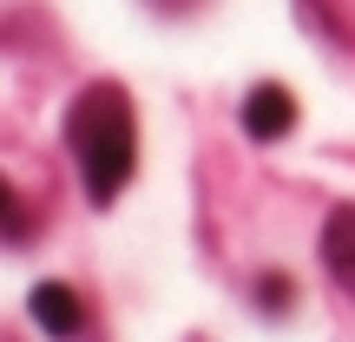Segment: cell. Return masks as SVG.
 Here are the masks:
<instances>
[{
	"label": "cell",
	"instance_id": "obj_5",
	"mask_svg": "<svg viewBox=\"0 0 355 342\" xmlns=\"http://www.w3.org/2000/svg\"><path fill=\"white\" fill-rule=\"evenodd\" d=\"M263 303L283 309V303H290V283H283V277H263Z\"/></svg>",
	"mask_w": 355,
	"mask_h": 342
},
{
	"label": "cell",
	"instance_id": "obj_1",
	"mask_svg": "<svg viewBox=\"0 0 355 342\" xmlns=\"http://www.w3.org/2000/svg\"><path fill=\"white\" fill-rule=\"evenodd\" d=\"M66 139H73L79 158V185H86L92 204H112L132 178V158H139V139H132V105L119 86H86L73 99V119H66Z\"/></svg>",
	"mask_w": 355,
	"mask_h": 342
},
{
	"label": "cell",
	"instance_id": "obj_2",
	"mask_svg": "<svg viewBox=\"0 0 355 342\" xmlns=\"http://www.w3.org/2000/svg\"><path fill=\"white\" fill-rule=\"evenodd\" d=\"M290 126H296V99H290V86H277V79L250 86V99H243V132H250L257 145H277Z\"/></svg>",
	"mask_w": 355,
	"mask_h": 342
},
{
	"label": "cell",
	"instance_id": "obj_6",
	"mask_svg": "<svg viewBox=\"0 0 355 342\" xmlns=\"http://www.w3.org/2000/svg\"><path fill=\"white\" fill-rule=\"evenodd\" d=\"M7 217H13V185L0 178V230H7Z\"/></svg>",
	"mask_w": 355,
	"mask_h": 342
},
{
	"label": "cell",
	"instance_id": "obj_3",
	"mask_svg": "<svg viewBox=\"0 0 355 342\" xmlns=\"http://www.w3.org/2000/svg\"><path fill=\"white\" fill-rule=\"evenodd\" d=\"M26 309H33V323L46 336H79V316H86V309H79V296H73V283H33V296H26Z\"/></svg>",
	"mask_w": 355,
	"mask_h": 342
},
{
	"label": "cell",
	"instance_id": "obj_4",
	"mask_svg": "<svg viewBox=\"0 0 355 342\" xmlns=\"http://www.w3.org/2000/svg\"><path fill=\"white\" fill-rule=\"evenodd\" d=\"M322 264H329V277L355 296V204L329 211V224H322Z\"/></svg>",
	"mask_w": 355,
	"mask_h": 342
}]
</instances>
